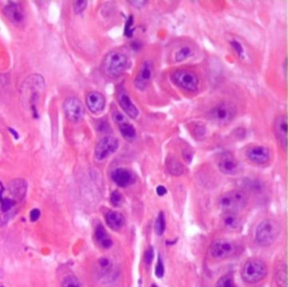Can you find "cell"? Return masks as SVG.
I'll use <instances>...</instances> for the list:
<instances>
[{
    "instance_id": "6da1fadb",
    "label": "cell",
    "mask_w": 288,
    "mask_h": 287,
    "mask_svg": "<svg viewBox=\"0 0 288 287\" xmlns=\"http://www.w3.org/2000/svg\"><path fill=\"white\" fill-rule=\"evenodd\" d=\"M26 185L22 182H14L8 190V195L0 193V225H3L18 211V205L24 198Z\"/></svg>"
},
{
    "instance_id": "7a4b0ae2",
    "label": "cell",
    "mask_w": 288,
    "mask_h": 287,
    "mask_svg": "<svg viewBox=\"0 0 288 287\" xmlns=\"http://www.w3.org/2000/svg\"><path fill=\"white\" fill-rule=\"evenodd\" d=\"M128 64V58L125 54L119 51H112L105 56L101 68L108 77L116 78L126 70Z\"/></svg>"
},
{
    "instance_id": "3957f363",
    "label": "cell",
    "mask_w": 288,
    "mask_h": 287,
    "mask_svg": "<svg viewBox=\"0 0 288 287\" xmlns=\"http://www.w3.org/2000/svg\"><path fill=\"white\" fill-rule=\"evenodd\" d=\"M282 231L279 222L274 219H264L256 228V239L259 245L267 247L276 242Z\"/></svg>"
},
{
    "instance_id": "277c9868",
    "label": "cell",
    "mask_w": 288,
    "mask_h": 287,
    "mask_svg": "<svg viewBox=\"0 0 288 287\" xmlns=\"http://www.w3.org/2000/svg\"><path fill=\"white\" fill-rule=\"evenodd\" d=\"M248 200V196L244 191L231 190L221 196L218 204L225 213L237 214L246 207Z\"/></svg>"
},
{
    "instance_id": "5b68a950",
    "label": "cell",
    "mask_w": 288,
    "mask_h": 287,
    "mask_svg": "<svg viewBox=\"0 0 288 287\" xmlns=\"http://www.w3.org/2000/svg\"><path fill=\"white\" fill-rule=\"evenodd\" d=\"M44 88V80L39 74H33L27 78L21 88V97L25 105L33 107L36 104L40 93Z\"/></svg>"
},
{
    "instance_id": "8992f818",
    "label": "cell",
    "mask_w": 288,
    "mask_h": 287,
    "mask_svg": "<svg viewBox=\"0 0 288 287\" xmlns=\"http://www.w3.org/2000/svg\"><path fill=\"white\" fill-rule=\"evenodd\" d=\"M267 272V266L264 261L252 258L244 263L242 269V278L246 283L256 284L265 278Z\"/></svg>"
},
{
    "instance_id": "52a82bcc",
    "label": "cell",
    "mask_w": 288,
    "mask_h": 287,
    "mask_svg": "<svg viewBox=\"0 0 288 287\" xmlns=\"http://www.w3.org/2000/svg\"><path fill=\"white\" fill-rule=\"evenodd\" d=\"M237 107L230 101H221L209 111V118L217 125L230 124L237 115Z\"/></svg>"
},
{
    "instance_id": "ba28073f",
    "label": "cell",
    "mask_w": 288,
    "mask_h": 287,
    "mask_svg": "<svg viewBox=\"0 0 288 287\" xmlns=\"http://www.w3.org/2000/svg\"><path fill=\"white\" fill-rule=\"evenodd\" d=\"M171 80L178 88L185 92H194L199 89V77L191 70L178 69L171 74Z\"/></svg>"
},
{
    "instance_id": "9c48e42d",
    "label": "cell",
    "mask_w": 288,
    "mask_h": 287,
    "mask_svg": "<svg viewBox=\"0 0 288 287\" xmlns=\"http://www.w3.org/2000/svg\"><path fill=\"white\" fill-rule=\"evenodd\" d=\"M238 251V247L231 240L217 239L211 243L210 247V255L215 259L223 260L231 257Z\"/></svg>"
},
{
    "instance_id": "30bf717a",
    "label": "cell",
    "mask_w": 288,
    "mask_h": 287,
    "mask_svg": "<svg viewBox=\"0 0 288 287\" xmlns=\"http://www.w3.org/2000/svg\"><path fill=\"white\" fill-rule=\"evenodd\" d=\"M119 147V139L116 137L112 135L103 137L96 145V159L99 161L106 160L111 155L114 154Z\"/></svg>"
},
{
    "instance_id": "8fae6325",
    "label": "cell",
    "mask_w": 288,
    "mask_h": 287,
    "mask_svg": "<svg viewBox=\"0 0 288 287\" xmlns=\"http://www.w3.org/2000/svg\"><path fill=\"white\" fill-rule=\"evenodd\" d=\"M154 64L151 60H146L141 64L134 79V86L137 90L146 91L154 76Z\"/></svg>"
},
{
    "instance_id": "7c38bea8",
    "label": "cell",
    "mask_w": 288,
    "mask_h": 287,
    "mask_svg": "<svg viewBox=\"0 0 288 287\" xmlns=\"http://www.w3.org/2000/svg\"><path fill=\"white\" fill-rule=\"evenodd\" d=\"M64 111L67 119L70 121L79 122L83 118V104L78 98H67L64 103Z\"/></svg>"
},
{
    "instance_id": "4fadbf2b",
    "label": "cell",
    "mask_w": 288,
    "mask_h": 287,
    "mask_svg": "<svg viewBox=\"0 0 288 287\" xmlns=\"http://www.w3.org/2000/svg\"><path fill=\"white\" fill-rule=\"evenodd\" d=\"M217 166L221 172L226 175L238 174L241 171L240 162L230 153L222 155Z\"/></svg>"
},
{
    "instance_id": "5bb4252c",
    "label": "cell",
    "mask_w": 288,
    "mask_h": 287,
    "mask_svg": "<svg viewBox=\"0 0 288 287\" xmlns=\"http://www.w3.org/2000/svg\"><path fill=\"white\" fill-rule=\"evenodd\" d=\"M112 180L120 188H127L135 182V177L130 170L125 167L114 169L111 173Z\"/></svg>"
},
{
    "instance_id": "9a60e30c",
    "label": "cell",
    "mask_w": 288,
    "mask_h": 287,
    "mask_svg": "<svg viewBox=\"0 0 288 287\" xmlns=\"http://www.w3.org/2000/svg\"><path fill=\"white\" fill-rule=\"evenodd\" d=\"M248 159L256 164H265L270 159V149L264 145H256L249 149L246 152Z\"/></svg>"
},
{
    "instance_id": "2e32d148",
    "label": "cell",
    "mask_w": 288,
    "mask_h": 287,
    "mask_svg": "<svg viewBox=\"0 0 288 287\" xmlns=\"http://www.w3.org/2000/svg\"><path fill=\"white\" fill-rule=\"evenodd\" d=\"M118 102L119 106L122 108L127 115L132 119H136L140 114V111L137 108L136 106L131 101V98L127 92L121 91L118 94Z\"/></svg>"
},
{
    "instance_id": "e0dca14e",
    "label": "cell",
    "mask_w": 288,
    "mask_h": 287,
    "mask_svg": "<svg viewBox=\"0 0 288 287\" xmlns=\"http://www.w3.org/2000/svg\"><path fill=\"white\" fill-rule=\"evenodd\" d=\"M86 105L92 113L97 114L104 110L106 99L101 92H90L86 96Z\"/></svg>"
},
{
    "instance_id": "ac0fdd59",
    "label": "cell",
    "mask_w": 288,
    "mask_h": 287,
    "mask_svg": "<svg viewBox=\"0 0 288 287\" xmlns=\"http://www.w3.org/2000/svg\"><path fill=\"white\" fill-rule=\"evenodd\" d=\"M275 133L280 144L286 151L288 141V120L285 115L279 116L276 119L275 123Z\"/></svg>"
},
{
    "instance_id": "d6986e66",
    "label": "cell",
    "mask_w": 288,
    "mask_h": 287,
    "mask_svg": "<svg viewBox=\"0 0 288 287\" xmlns=\"http://www.w3.org/2000/svg\"><path fill=\"white\" fill-rule=\"evenodd\" d=\"M3 12L9 21L15 25L21 24L24 20V14L17 3H10L7 5Z\"/></svg>"
},
{
    "instance_id": "ffe728a7",
    "label": "cell",
    "mask_w": 288,
    "mask_h": 287,
    "mask_svg": "<svg viewBox=\"0 0 288 287\" xmlns=\"http://www.w3.org/2000/svg\"><path fill=\"white\" fill-rule=\"evenodd\" d=\"M105 219H106L107 225L113 231H119L125 226V216L118 211H113V210L108 211L106 214Z\"/></svg>"
},
{
    "instance_id": "44dd1931",
    "label": "cell",
    "mask_w": 288,
    "mask_h": 287,
    "mask_svg": "<svg viewBox=\"0 0 288 287\" xmlns=\"http://www.w3.org/2000/svg\"><path fill=\"white\" fill-rule=\"evenodd\" d=\"M117 125L119 127L121 135L126 140H128L129 142H132V141H134V139H136V130H135L134 126L131 125L126 118L119 122V123H117Z\"/></svg>"
},
{
    "instance_id": "7402d4cb",
    "label": "cell",
    "mask_w": 288,
    "mask_h": 287,
    "mask_svg": "<svg viewBox=\"0 0 288 287\" xmlns=\"http://www.w3.org/2000/svg\"><path fill=\"white\" fill-rule=\"evenodd\" d=\"M95 237L96 242L102 249H110L113 246V240L111 239L110 236L108 235L103 225H98L96 228Z\"/></svg>"
},
{
    "instance_id": "603a6c76",
    "label": "cell",
    "mask_w": 288,
    "mask_h": 287,
    "mask_svg": "<svg viewBox=\"0 0 288 287\" xmlns=\"http://www.w3.org/2000/svg\"><path fill=\"white\" fill-rule=\"evenodd\" d=\"M223 225L230 231H238L241 227V220L237 214L226 213L223 216Z\"/></svg>"
},
{
    "instance_id": "cb8c5ba5",
    "label": "cell",
    "mask_w": 288,
    "mask_h": 287,
    "mask_svg": "<svg viewBox=\"0 0 288 287\" xmlns=\"http://www.w3.org/2000/svg\"><path fill=\"white\" fill-rule=\"evenodd\" d=\"M167 172L173 176H181L184 173V166L174 157H168L166 160Z\"/></svg>"
},
{
    "instance_id": "d4e9b609",
    "label": "cell",
    "mask_w": 288,
    "mask_h": 287,
    "mask_svg": "<svg viewBox=\"0 0 288 287\" xmlns=\"http://www.w3.org/2000/svg\"><path fill=\"white\" fill-rule=\"evenodd\" d=\"M193 54V49L188 45H184L178 48L174 54V60L177 63L184 62Z\"/></svg>"
},
{
    "instance_id": "484cf974",
    "label": "cell",
    "mask_w": 288,
    "mask_h": 287,
    "mask_svg": "<svg viewBox=\"0 0 288 287\" xmlns=\"http://www.w3.org/2000/svg\"><path fill=\"white\" fill-rule=\"evenodd\" d=\"M276 283L280 287H287V269L286 264H282L277 269L276 275Z\"/></svg>"
},
{
    "instance_id": "4316f807",
    "label": "cell",
    "mask_w": 288,
    "mask_h": 287,
    "mask_svg": "<svg viewBox=\"0 0 288 287\" xmlns=\"http://www.w3.org/2000/svg\"><path fill=\"white\" fill-rule=\"evenodd\" d=\"M166 230V220L163 212H160L158 215L156 223H155V231L158 236H161Z\"/></svg>"
},
{
    "instance_id": "83f0119b",
    "label": "cell",
    "mask_w": 288,
    "mask_h": 287,
    "mask_svg": "<svg viewBox=\"0 0 288 287\" xmlns=\"http://www.w3.org/2000/svg\"><path fill=\"white\" fill-rule=\"evenodd\" d=\"M216 287H237L232 275H225L217 281Z\"/></svg>"
},
{
    "instance_id": "f1b7e54d",
    "label": "cell",
    "mask_w": 288,
    "mask_h": 287,
    "mask_svg": "<svg viewBox=\"0 0 288 287\" xmlns=\"http://www.w3.org/2000/svg\"><path fill=\"white\" fill-rule=\"evenodd\" d=\"M62 287H81L80 281L72 275H68L64 279L62 282Z\"/></svg>"
},
{
    "instance_id": "f546056e",
    "label": "cell",
    "mask_w": 288,
    "mask_h": 287,
    "mask_svg": "<svg viewBox=\"0 0 288 287\" xmlns=\"http://www.w3.org/2000/svg\"><path fill=\"white\" fill-rule=\"evenodd\" d=\"M111 203L115 207L121 206L124 203V197H123L122 193L119 191H113L111 194Z\"/></svg>"
},
{
    "instance_id": "4dcf8cb0",
    "label": "cell",
    "mask_w": 288,
    "mask_h": 287,
    "mask_svg": "<svg viewBox=\"0 0 288 287\" xmlns=\"http://www.w3.org/2000/svg\"><path fill=\"white\" fill-rule=\"evenodd\" d=\"M133 25H134V16L133 15H129V17H128V20L126 21V24H125V35L127 37H128V38L133 36V32H134L133 28H132Z\"/></svg>"
},
{
    "instance_id": "1f68e13d",
    "label": "cell",
    "mask_w": 288,
    "mask_h": 287,
    "mask_svg": "<svg viewBox=\"0 0 288 287\" xmlns=\"http://www.w3.org/2000/svg\"><path fill=\"white\" fill-rule=\"evenodd\" d=\"M87 5V2L86 1H76L74 3V9L75 13L80 14V13L83 12L85 9Z\"/></svg>"
},
{
    "instance_id": "d6a6232c",
    "label": "cell",
    "mask_w": 288,
    "mask_h": 287,
    "mask_svg": "<svg viewBox=\"0 0 288 287\" xmlns=\"http://www.w3.org/2000/svg\"><path fill=\"white\" fill-rule=\"evenodd\" d=\"M156 275L158 276V278H161L164 275L163 263H162L160 256L158 257V263L156 266Z\"/></svg>"
},
{
    "instance_id": "836d02e7",
    "label": "cell",
    "mask_w": 288,
    "mask_h": 287,
    "mask_svg": "<svg viewBox=\"0 0 288 287\" xmlns=\"http://www.w3.org/2000/svg\"><path fill=\"white\" fill-rule=\"evenodd\" d=\"M230 43H231L232 48H233V49L237 52V54H238L239 56L244 57V48H243L242 45H241L238 41L232 40V42H230Z\"/></svg>"
},
{
    "instance_id": "e575fe53",
    "label": "cell",
    "mask_w": 288,
    "mask_h": 287,
    "mask_svg": "<svg viewBox=\"0 0 288 287\" xmlns=\"http://www.w3.org/2000/svg\"><path fill=\"white\" fill-rule=\"evenodd\" d=\"M153 257H154V249L152 247H149V249L146 250V255H145L146 263L151 264L153 260Z\"/></svg>"
},
{
    "instance_id": "d590c367",
    "label": "cell",
    "mask_w": 288,
    "mask_h": 287,
    "mask_svg": "<svg viewBox=\"0 0 288 287\" xmlns=\"http://www.w3.org/2000/svg\"><path fill=\"white\" fill-rule=\"evenodd\" d=\"M40 216H41L40 210H37V209H34V210H32V212L30 214V218L32 220V222H36L40 218Z\"/></svg>"
},
{
    "instance_id": "8d00e7d4",
    "label": "cell",
    "mask_w": 288,
    "mask_h": 287,
    "mask_svg": "<svg viewBox=\"0 0 288 287\" xmlns=\"http://www.w3.org/2000/svg\"><path fill=\"white\" fill-rule=\"evenodd\" d=\"M132 6L135 7L137 9H141L146 5L147 2L146 1H128Z\"/></svg>"
},
{
    "instance_id": "74e56055",
    "label": "cell",
    "mask_w": 288,
    "mask_h": 287,
    "mask_svg": "<svg viewBox=\"0 0 288 287\" xmlns=\"http://www.w3.org/2000/svg\"><path fill=\"white\" fill-rule=\"evenodd\" d=\"M157 192L159 196H164L167 192V190L165 187L160 185L157 188Z\"/></svg>"
},
{
    "instance_id": "f35d334b",
    "label": "cell",
    "mask_w": 288,
    "mask_h": 287,
    "mask_svg": "<svg viewBox=\"0 0 288 287\" xmlns=\"http://www.w3.org/2000/svg\"><path fill=\"white\" fill-rule=\"evenodd\" d=\"M152 287H158V286L156 284H153L152 285Z\"/></svg>"
}]
</instances>
